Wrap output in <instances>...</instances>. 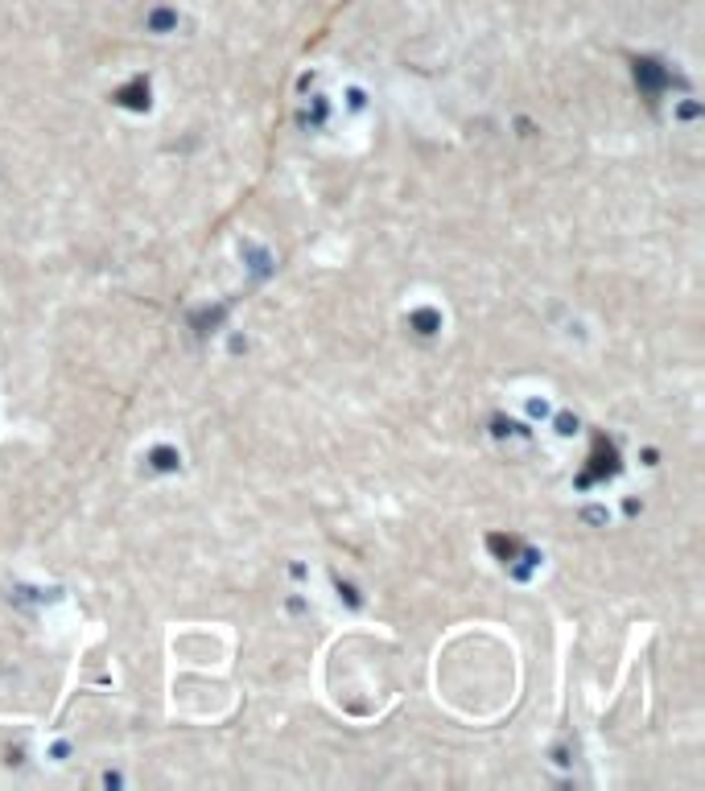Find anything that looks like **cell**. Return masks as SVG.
<instances>
[{"instance_id": "1", "label": "cell", "mask_w": 705, "mask_h": 791, "mask_svg": "<svg viewBox=\"0 0 705 791\" xmlns=\"http://www.w3.org/2000/svg\"><path fill=\"white\" fill-rule=\"evenodd\" d=\"M157 466H161V470H170V466H173V454H165V450H161V454H157Z\"/></svg>"}]
</instances>
